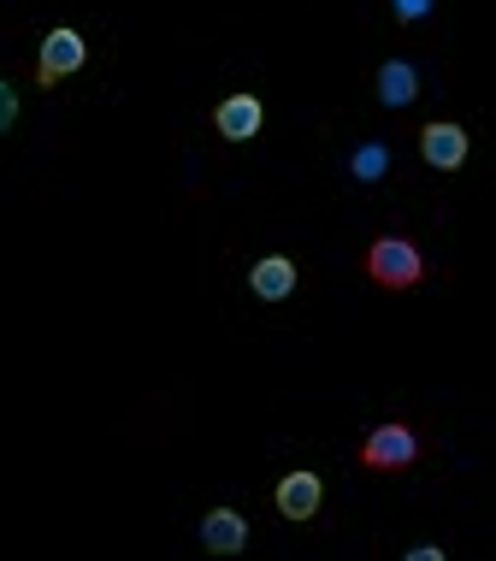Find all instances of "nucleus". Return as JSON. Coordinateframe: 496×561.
<instances>
[{"mask_svg":"<svg viewBox=\"0 0 496 561\" xmlns=\"http://www.w3.org/2000/svg\"><path fill=\"white\" fill-rule=\"evenodd\" d=\"M408 561H443V550H438V543H414Z\"/></svg>","mask_w":496,"mask_h":561,"instance_id":"13","label":"nucleus"},{"mask_svg":"<svg viewBox=\"0 0 496 561\" xmlns=\"http://www.w3.org/2000/svg\"><path fill=\"white\" fill-rule=\"evenodd\" d=\"M390 12H396V24H419L431 19V0H390Z\"/></svg>","mask_w":496,"mask_h":561,"instance_id":"12","label":"nucleus"},{"mask_svg":"<svg viewBox=\"0 0 496 561\" xmlns=\"http://www.w3.org/2000/svg\"><path fill=\"white\" fill-rule=\"evenodd\" d=\"M372 95H379V107H390V113L414 107L419 101V71L408 66V59H384L379 78H372Z\"/></svg>","mask_w":496,"mask_h":561,"instance_id":"7","label":"nucleus"},{"mask_svg":"<svg viewBox=\"0 0 496 561\" xmlns=\"http://www.w3.org/2000/svg\"><path fill=\"white\" fill-rule=\"evenodd\" d=\"M12 125H19V89L0 78V136H7Z\"/></svg>","mask_w":496,"mask_h":561,"instance_id":"11","label":"nucleus"},{"mask_svg":"<svg viewBox=\"0 0 496 561\" xmlns=\"http://www.w3.org/2000/svg\"><path fill=\"white\" fill-rule=\"evenodd\" d=\"M468 130L461 125H449V118H431L426 130H419V154H426L431 172H461L468 165Z\"/></svg>","mask_w":496,"mask_h":561,"instance_id":"5","label":"nucleus"},{"mask_svg":"<svg viewBox=\"0 0 496 561\" xmlns=\"http://www.w3.org/2000/svg\"><path fill=\"white\" fill-rule=\"evenodd\" d=\"M83 66H89V42L71 24H59L42 36V54H36V83L42 89H54L59 78H71V71H83Z\"/></svg>","mask_w":496,"mask_h":561,"instance_id":"3","label":"nucleus"},{"mask_svg":"<svg viewBox=\"0 0 496 561\" xmlns=\"http://www.w3.org/2000/svg\"><path fill=\"white\" fill-rule=\"evenodd\" d=\"M360 272H367L379 290L402 296V290H419V284H426V254H419V242L390 231V237H372V249H367V261H360Z\"/></svg>","mask_w":496,"mask_h":561,"instance_id":"1","label":"nucleus"},{"mask_svg":"<svg viewBox=\"0 0 496 561\" xmlns=\"http://www.w3.org/2000/svg\"><path fill=\"white\" fill-rule=\"evenodd\" d=\"M249 290L261 301H290L296 296V261L290 254H266V261L249 266Z\"/></svg>","mask_w":496,"mask_h":561,"instance_id":"9","label":"nucleus"},{"mask_svg":"<svg viewBox=\"0 0 496 561\" xmlns=\"http://www.w3.org/2000/svg\"><path fill=\"white\" fill-rule=\"evenodd\" d=\"M419 432L402 426V420H384V426L367 432V444L355 449V461L367 467V473H408V467L419 461Z\"/></svg>","mask_w":496,"mask_h":561,"instance_id":"2","label":"nucleus"},{"mask_svg":"<svg viewBox=\"0 0 496 561\" xmlns=\"http://www.w3.org/2000/svg\"><path fill=\"white\" fill-rule=\"evenodd\" d=\"M273 503H278L284 520L302 526V520H313V514L325 508V479H320V473H308V467H296V473H284V479H278Z\"/></svg>","mask_w":496,"mask_h":561,"instance_id":"4","label":"nucleus"},{"mask_svg":"<svg viewBox=\"0 0 496 561\" xmlns=\"http://www.w3.org/2000/svg\"><path fill=\"white\" fill-rule=\"evenodd\" d=\"M349 172L360 178V184H379V178L390 172V148L384 142H360L355 154H349Z\"/></svg>","mask_w":496,"mask_h":561,"instance_id":"10","label":"nucleus"},{"mask_svg":"<svg viewBox=\"0 0 496 561\" xmlns=\"http://www.w3.org/2000/svg\"><path fill=\"white\" fill-rule=\"evenodd\" d=\"M249 543V520L237 508H207L201 514V550L207 556H237Z\"/></svg>","mask_w":496,"mask_h":561,"instance_id":"8","label":"nucleus"},{"mask_svg":"<svg viewBox=\"0 0 496 561\" xmlns=\"http://www.w3.org/2000/svg\"><path fill=\"white\" fill-rule=\"evenodd\" d=\"M266 125V107H261V95H224L219 107H214V130L224 136V142H254Z\"/></svg>","mask_w":496,"mask_h":561,"instance_id":"6","label":"nucleus"}]
</instances>
